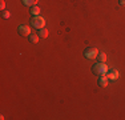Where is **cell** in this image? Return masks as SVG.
I'll list each match as a JSON object with an SVG mask.
<instances>
[{
  "label": "cell",
  "mask_w": 125,
  "mask_h": 120,
  "mask_svg": "<svg viewBox=\"0 0 125 120\" xmlns=\"http://www.w3.org/2000/svg\"><path fill=\"white\" fill-rule=\"evenodd\" d=\"M108 65L105 64V63H96V64L92 67V72H93L94 75H99V76H103V75H106V72H108Z\"/></svg>",
  "instance_id": "6da1fadb"
},
{
  "label": "cell",
  "mask_w": 125,
  "mask_h": 120,
  "mask_svg": "<svg viewBox=\"0 0 125 120\" xmlns=\"http://www.w3.org/2000/svg\"><path fill=\"white\" fill-rule=\"evenodd\" d=\"M97 55H99V49H97L96 47H88V48H85V51H84V56L89 60L96 59Z\"/></svg>",
  "instance_id": "7a4b0ae2"
},
{
  "label": "cell",
  "mask_w": 125,
  "mask_h": 120,
  "mask_svg": "<svg viewBox=\"0 0 125 120\" xmlns=\"http://www.w3.org/2000/svg\"><path fill=\"white\" fill-rule=\"evenodd\" d=\"M32 25L35 27V28L40 29V28H44V25H45V19H44L43 16H33L32 17Z\"/></svg>",
  "instance_id": "3957f363"
},
{
  "label": "cell",
  "mask_w": 125,
  "mask_h": 120,
  "mask_svg": "<svg viewBox=\"0 0 125 120\" xmlns=\"http://www.w3.org/2000/svg\"><path fill=\"white\" fill-rule=\"evenodd\" d=\"M17 32L21 36H29L31 35V28H29V25H24V24H23V25H19Z\"/></svg>",
  "instance_id": "277c9868"
},
{
  "label": "cell",
  "mask_w": 125,
  "mask_h": 120,
  "mask_svg": "<svg viewBox=\"0 0 125 120\" xmlns=\"http://www.w3.org/2000/svg\"><path fill=\"white\" fill-rule=\"evenodd\" d=\"M118 71L117 70H108L106 72V77H108V80H117L118 79Z\"/></svg>",
  "instance_id": "5b68a950"
},
{
  "label": "cell",
  "mask_w": 125,
  "mask_h": 120,
  "mask_svg": "<svg viewBox=\"0 0 125 120\" xmlns=\"http://www.w3.org/2000/svg\"><path fill=\"white\" fill-rule=\"evenodd\" d=\"M97 84H99V87H101V88H105L108 85V77H106V75L100 76L99 80H97Z\"/></svg>",
  "instance_id": "8992f818"
},
{
  "label": "cell",
  "mask_w": 125,
  "mask_h": 120,
  "mask_svg": "<svg viewBox=\"0 0 125 120\" xmlns=\"http://www.w3.org/2000/svg\"><path fill=\"white\" fill-rule=\"evenodd\" d=\"M28 39H29V41H31V43L36 44V43H39V39H40V36H39L37 34H33V32H31V35L28 36Z\"/></svg>",
  "instance_id": "52a82bcc"
},
{
  "label": "cell",
  "mask_w": 125,
  "mask_h": 120,
  "mask_svg": "<svg viewBox=\"0 0 125 120\" xmlns=\"http://www.w3.org/2000/svg\"><path fill=\"white\" fill-rule=\"evenodd\" d=\"M37 35L40 36L41 39L48 37V29H47V28H40V29H39V32H37Z\"/></svg>",
  "instance_id": "ba28073f"
},
{
  "label": "cell",
  "mask_w": 125,
  "mask_h": 120,
  "mask_svg": "<svg viewBox=\"0 0 125 120\" xmlns=\"http://www.w3.org/2000/svg\"><path fill=\"white\" fill-rule=\"evenodd\" d=\"M31 12L33 16H39L40 15V12H41V10H40V7H37V5H33V7H31Z\"/></svg>",
  "instance_id": "9c48e42d"
},
{
  "label": "cell",
  "mask_w": 125,
  "mask_h": 120,
  "mask_svg": "<svg viewBox=\"0 0 125 120\" xmlns=\"http://www.w3.org/2000/svg\"><path fill=\"white\" fill-rule=\"evenodd\" d=\"M39 0H23V4L27 5V7H33V5H36V3Z\"/></svg>",
  "instance_id": "30bf717a"
},
{
  "label": "cell",
  "mask_w": 125,
  "mask_h": 120,
  "mask_svg": "<svg viewBox=\"0 0 125 120\" xmlns=\"http://www.w3.org/2000/svg\"><path fill=\"white\" fill-rule=\"evenodd\" d=\"M97 60H99L100 63H105L106 61V55L104 52H99V55H97Z\"/></svg>",
  "instance_id": "8fae6325"
},
{
  "label": "cell",
  "mask_w": 125,
  "mask_h": 120,
  "mask_svg": "<svg viewBox=\"0 0 125 120\" xmlns=\"http://www.w3.org/2000/svg\"><path fill=\"white\" fill-rule=\"evenodd\" d=\"M1 16H3V19H10L11 13L8 11H1Z\"/></svg>",
  "instance_id": "7c38bea8"
},
{
  "label": "cell",
  "mask_w": 125,
  "mask_h": 120,
  "mask_svg": "<svg viewBox=\"0 0 125 120\" xmlns=\"http://www.w3.org/2000/svg\"><path fill=\"white\" fill-rule=\"evenodd\" d=\"M4 8H5V3H4V0H1V1H0V10L4 11Z\"/></svg>",
  "instance_id": "4fadbf2b"
},
{
  "label": "cell",
  "mask_w": 125,
  "mask_h": 120,
  "mask_svg": "<svg viewBox=\"0 0 125 120\" xmlns=\"http://www.w3.org/2000/svg\"><path fill=\"white\" fill-rule=\"evenodd\" d=\"M118 3H120V5H125V0H120Z\"/></svg>",
  "instance_id": "5bb4252c"
}]
</instances>
